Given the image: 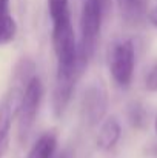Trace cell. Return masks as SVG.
Here are the masks:
<instances>
[{
	"label": "cell",
	"instance_id": "6da1fadb",
	"mask_svg": "<svg viewBox=\"0 0 157 158\" xmlns=\"http://www.w3.org/2000/svg\"><path fill=\"white\" fill-rule=\"evenodd\" d=\"M52 22V48L57 58V74H82L85 63L79 58L74 28L71 23L69 2L48 0Z\"/></svg>",
	"mask_w": 157,
	"mask_h": 158
},
{
	"label": "cell",
	"instance_id": "7a4b0ae2",
	"mask_svg": "<svg viewBox=\"0 0 157 158\" xmlns=\"http://www.w3.org/2000/svg\"><path fill=\"white\" fill-rule=\"evenodd\" d=\"M108 8L109 0H83L80 12V42L77 49L79 58L85 64H88L94 55Z\"/></svg>",
	"mask_w": 157,
	"mask_h": 158
},
{
	"label": "cell",
	"instance_id": "3957f363",
	"mask_svg": "<svg viewBox=\"0 0 157 158\" xmlns=\"http://www.w3.org/2000/svg\"><path fill=\"white\" fill-rule=\"evenodd\" d=\"M42 98H43V83L39 75H34L31 78V81L26 85L19 109H17V126H19L17 134H19V140L22 143L28 138V135L36 123Z\"/></svg>",
	"mask_w": 157,
	"mask_h": 158
},
{
	"label": "cell",
	"instance_id": "277c9868",
	"mask_svg": "<svg viewBox=\"0 0 157 158\" xmlns=\"http://www.w3.org/2000/svg\"><path fill=\"white\" fill-rule=\"evenodd\" d=\"M109 74L119 88H128L136 68V48L131 40H119L109 49Z\"/></svg>",
	"mask_w": 157,
	"mask_h": 158
},
{
	"label": "cell",
	"instance_id": "5b68a950",
	"mask_svg": "<svg viewBox=\"0 0 157 158\" xmlns=\"http://www.w3.org/2000/svg\"><path fill=\"white\" fill-rule=\"evenodd\" d=\"M23 91L25 88L9 85V89L0 100V158H3L8 152L12 120L17 117V109L20 105Z\"/></svg>",
	"mask_w": 157,
	"mask_h": 158
},
{
	"label": "cell",
	"instance_id": "8992f818",
	"mask_svg": "<svg viewBox=\"0 0 157 158\" xmlns=\"http://www.w3.org/2000/svg\"><path fill=\"white\" fill-rule=\"evenodd\" d=\"M108 109V94L102 85L94 83L88 86L82 95L80 112L88 126H96L105 118Z\"/></svg>",
	"mask_w": 157,
	"mask_h": 158
},
{
	"label": "cell",
	"instance_id": "52a82bcc",
	"mask_svg": "<svg viewBox=\"0 0 157 158\" xmlns=\"http://www.w3.org/2000/svg\"><path fill=\"white\" fill-rule=\"evenodd\" d=\"M122 135V127L120 123L116 117H109L106 118L100 129H99V135H97V148L100 151H111L116 148V144L119 143Z\"/></svg>",
	"mask_w": 157,
	"mask_h": 158
},
{
	"label": "cell",
	"instance_id": "ba28073f",
	"mask_svg": "<svg viewBox=\"0 0 157 158\" xmlns=\"http://www.w3.org/2000/svg\"><path fill=\"white\" fill-rule=\"evenodd\" d=\"M55 151H57V135L54 132H46L33 144L26 158H54Z\"/></svg>",
	"mask_w": 157,
	"mask_h": 158
},
{
	"label": "cell",
	"instance_id": "9c48e42d",
	"mask_svg": "<svg viewBox=\"0 0 157 158\" xmlns=\"http://www.w3.org/2000/svg\"><path fill=\"white\" fill-rule=\"evenodd\" d=\"M123 17L129 22H139L148 8V0H117Z\"/></svg>",
	"mask_w": 157,
	"mask_h": 158
},
{
	"label": "cell",
	"instance_id": "30bf717a",
	"mask_svg": "<svg viewBox=\"0 0 157 158\" xmlns=\"http://www.w3.org/2000/svg\"><path fill=\"white\" fill-rule=\"evenodd\" d=\"M126 118L129 121V124L136 129H143L146 121H148V114L145 106L139 102H133L126 107Z\"/></svg>",
	"mask_w": 157,
	"mask_h": 158
},
{
	"label": "cell",
	"instance_id": "8fae6325",
	"mask_svg": "<svg viewBox=\"0 0 157 158\" xmlns=\"http://www.w3.org/2000/svg\"><path fill=\"white\" fill-rule=\"evenodd\" d=\"M17 34V23L12 15L0 19V46L11 43Z\"/></svg>",
	"mask_w": 157,
	"mask_h": 158
},
{
	"label": "cell",
	"instance_id": "7c38bea8",
	"mask_svg": "<svg viewBox=\"0 0 157 158\" xmlns=\"http://www.w3.org/2000/svg\"><path fill=\"white\" fill-rule=\"evenodd\" d=\"M145 85H146V89L148 91H157V63L153 66V69L150 71V74L146 75Z\"/></svg>",
	"mask_w": 157,
	"mask_h": 158
},
{
	"label": "cell",
	"instance_id": "4fadbf2b",
	"mask_svg": "<svg viewBox=\"0 0 157 158\" xmlns=\"http://www.w3.org/2000/svg\"><path fill=\"white\" fill-rule=\"evenodd\" d=\"M11 15L9 12V0H0V19Z\"/></svg>",
	"mask_w": 157,
	"mask_h": 158
},
{
	"label": "cell",
	"instance_id": "5bb4252c",
	"mask_svg": "<svg viewBox=\"0 0 157 158\" xmlns=\"http://www.w3.org/2000/svg\"><path fill=\"white\" fill-rule=\"evenodd\" d=\"M148 19H150V22L157 28V5L148 12Z\"/></svg>",
	"mask_w": 157,
	"mask_h": 158
},
{
	"label": "cell",
	"instance_id": "9a60e30c",
	"mask_svg": "<svg viewBox=\"0 0 157 158\" xmlns=\"http://www.w3.org/2000/svg\"><path fill=\"white\" fill-rule=\"evenodd\" d=\"M54 158H71V155H69L68 151H62L60 154H55V157Z\"/></svg>",
	"mask_w": 157,
	"mask_h": 158
},
{
	"label": "cell",
	"instance_id": "2e32d148",
	"mask_svg": "<svg viewBox=\"0 0 157 158\" xmlns=\"http://www.w3.org/2000/svg\"><path fill=\"white\" fill-rule=\"evenodd\" d=\"M154 127H156V132H157V115H156V120H154Z\"/></svg>",
	"mask_w": 157,
	"mask_h": 158
}]
</instances>
